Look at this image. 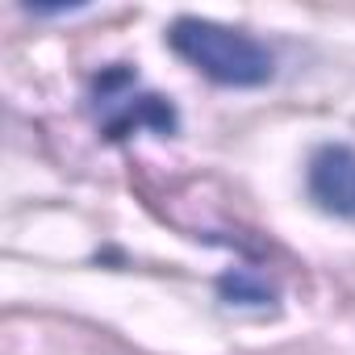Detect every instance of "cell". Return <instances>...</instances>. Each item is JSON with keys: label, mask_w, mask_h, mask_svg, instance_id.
<instances>
[{"label": "cell", "mask_w": 355, "mask_h": 355, "mask_svg": "<svg viewBox=\"0 0 355 355\" xmlns=\"http://www.w3.org/2000/svg\"><path fill=\"white\" fill-rule=\"evenodd\" d=\"M171 51L184 55L197 71H205L209 80L218 84H230V88H255V84H268L272 71H276V59L272 51L243 34V30H226L218 21H201V17H180L167 34Z\"/></svg>", "instance_id": "cell-1"}, {"label": "cell", "mask_w": 355, "mask_h": 355, "mask_svg": "<svg viewBox=\"0 0 355 355\" xmlns=\"http://www.w3.org/2000/svg\"><path fill=\"white\" fill-rule=\"evenodd\" d=\"M309 193L326 214L355 222V150L351 146H322L309 159Z\"/></svg>", "instance_id": "cell-2"}, {"label": "cell", "mask_w": 355, "mask_h": 355, "mask_svg": "<svg viewBox=\"0 0 355 355\" xmlns=\"http://www.w3.org/2000/svg\"><path fill=\"white\" fill-rule=\"evenodd\" d=\"M222 297H230V301H243V305H263V301H272V288L263 284V280H255V276H247V272H234V276H222Z\"/></svg>", "instance_id": "cell-3"}]
</instances>
